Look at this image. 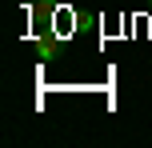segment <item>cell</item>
Masks as SVG:
<instances>
[{
	"instance_id": "cell-1",
	"label": "cell",
	"mask_w": 152,
	"mask_h": 148,
	"mask_svg": "<svg viewBox=\"0 0 152 148\" xmlns=\"http://www.w3.org/2000/svg\"><path fill=\"white\" fill-rule=\"evenodd\" d=\"M56 52V40H40V56H44V60H48V56H52Z\"/></svg>"
}]
</instances>
